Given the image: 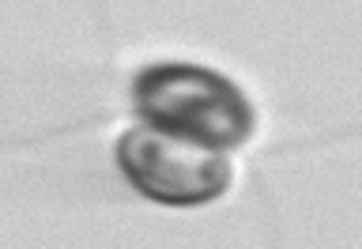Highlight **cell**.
<instances>
[{"instance_id": "obj_1", "label": "cell", "mask_w": 362, "mask_h": 249, "mask_svg": "<svg viewBox=\"0 0 362 249\" xmlns=\"http://www.w3.org/2000/svg\"><path fill=\"white\" fill-rule=\"evenodd\" d=\"M132 110L140 124L219 151L242 147L257 124L253 106L234 79L189 61L147 64L132 79Z\"/></svg>"}, {"instance_id": "obj_2", "label": "cell", "mask_w": 362, "mask_h": 249, "mask_svg": "<svg viewBox=\"0 0 362 249\" xmlns=\"http://www.w3.org/2000/svg\"><path fill=\"white\" fill-rule=\"evenodd\" d=\"M117 166L140 197L170 208L211 204L234 181V163L226 151L158 132L151 124H136L117 140Z\"/></svg>"}]
</instances>
